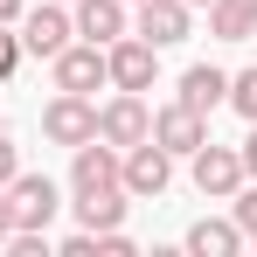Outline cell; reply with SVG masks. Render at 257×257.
<instances>
[{
	"label": "cell",
	"instance_id": "6da1fadb",
	"mask_svg": "<svg viewBox=\"0 0 257 257\" xmlns=\"http://www.w3.org/2000/svg\"><path fill=\"white\" fill-rule=\"evenodd\" d=\"M118 181H125L132 202H160V195L174 188V153L160 146V139H139V146L118 153Z\"/></svg>",
	"mask_w": 257,
	"mask_h": 257
},
{
	"label": "cell",
	"instance_id": "7a4b0ae2",
	"mask_svg": "<svg viewBox=\"0 0 257 257\" xmlns=\"http://www.w3.org/2000/svg\"><path fill=\"white\" fill-rule=\"evenodd\" d=\"M104 70H111V90H139L146 97V90L160 84V49L125 28L118 42H104Z\"/></svg>",
	"mask_w": 257,
	"mask_h": 257
},
{
	"label": "cell",
	"instance_id": "3957f363",
	"mask_svg": "<svg viewBox=\"0 0 257 257\" xmlns=\"http://www.w3.org/2000/svg\"><path fill=\"white\" fill-rule=\"evenodd\" d=\"M97 139L104 146H139V139H153V104L139 97V90H111L104 104H97Z\"/></svg>",
	"mask_w": 257,
	"mask_h": 257
},
{
	"label": "cell",
	"instance_id": "277c9868",
	"mask_svg": "<svg viewBox=\"0 0 257 257\" xmlns=\"http://www.w3.org/2000/svg\"><path fill=\"white\" fill-rule=\"evenodd\" d=\"M188 181H195L209 202H229V195H236L250 174H243V153H236V146H215V139H202V146L188 153Z\"/></svg>",
	"mask_w": 257,
	"mask_h": 257
},
{
	"label": "cell",
	"instance_id": "5b68a950",
	"mask_svg": "<svg viewBox=\"0 0 257 257\" xmlns=\"http://www.w3.org/2000/svg\"><path fill=\"white\" fill-rule=\"evenodd\" d=\"M49 84H56V90H77V97L104 90V84H111V70H104V49H97V42H84V35H77V42H63L56 56H49Z\"/></svg>",
	"mask_w": 257,
	"mask_h": 257
},
{
	"label": "cell",
	"instance_id": "8992f818",
	"mask_svg": "<svg viewBox=\"0 0 257 257\" xmlns=\"http://www.w3.org/2000/svg\"><path fill=\"white\" fill-rule=\"evenodd\" d=\"M63 42H77V21H70V7L63 0H35V7H21V56H56Z\"/></svg>",
	"mask_w": 257,
	"mask_h": 257
},
{
	"label": "cell",
	"instance_id": "52a82bcc",
	"mask_svg": "<svg viewBox=\"0 0 257 257\" xmlns=\"http://www.w3.org/2000/svg\"><path fill=\"white\" fill-rule=\"evenodd\" d=\"M7 202H14V229H49L56 215H63V188L49 181V174H14L7 181Z\"/></svg>",
	"mask_w": 257,
	"mask_h": 257
},
{
	"label": "cell",
	"instance_id": "ba28073f",
	"mask_svg": "<svg viewBox=\"0 0 257 257\" xmlns=\"http://www.w3.org/2000/svg\"><path fill=\"white\" fill-rule=\"evenodd\" d=\"M42 139L49 146H84V139H97V104L77 97V90H56L42 104Z\"/></svg>",
	"mask_w": 257,
	"mask_h": 257
},
{
	"label": "cell",
	"instance_id": "9c48e42d",
	"mask_svg": "<svg viewBox=\"0 0 257 257\" xmlns=\"http://www.w3.org/2000/svg\"><path fill=\"white\" fill-rule=\"evenodd\" d=\"M132 35H146L153 49H174L195 35V7L188 0H139L132 7Z\"/></svg>",
	"mask_w": 257,
	"mask_h": 257
},
{
	"label": "cell",
	"instance_id": "30bf717a",
	"mask_svg": "<svg viewBox=\"0 0 257 257\" xmlns=\"http://www.w3.org/2000/svg\"><path fill=\"white\" fill-rule=\"evenodd\" d=\"M97 188H125L118 181V146L84 139V146H70V195H97Z\"/></svg>",
	"mask_w": 257,
	"mask_h": 257
},
{
	"label": "cell",
	"instance_id": "8fae6325",
	"mask_svg": "<svg viewBox=\"0 0 257 257\" xmlns=\"http://www.w3.org/2000/svg\"><path fill=\"white\" fill-rule=\"evenodd\" d=\"M153 139L167 146L174 160H188V153L209 139V118H202V111H188V104L174 97V104H160V111H153Z\"/></svg>",
	"mask_w": 257,
	"mask_h": 257
},
{
	"label": "cell",
	"instance_id": "7c38bea8",
	"mask_svg": "<svg viewBox=\"0 0 257 257\" xmlns=\"http://www.w3.org/2000/svg\"><path fill=\"white\" fill-rule=\"evenodd\" d=\"M70 21H77V35H84V42H118V35H125L132 28V7L125 0H70Z\"/></svg>",
	"mask_w": 257,
	"mask_h": 257
},
{
	"label": "cell",
	"instance_id": "4fadbf2b",
	"mask_svg": "<svg viewBox=\"0 0 257 257\" xmlns=\"http://www.w3.org/2000/svg\"><path fill=\"white\" fill-rule=\"evenodd\" d=\"M174 97H181L188 111H202V118H209V111L229 104V70H215V63H188V70H181V84H174Z\"/></svg>",
	"mask_w": 257,
	"mask_h": 257
},
{
	"label": "cell",
	"instance_id": "5bb4252c",
	"mask_svg": "<svg viewBox=\"0 0 257 257\" xmlns=\"http://www.w3.org/2000/svg\"><path fill=\"white\" fill-rule=\"evenodd\" d=\"M63 209L77 215V229H118V222L132 215V195L125 188H97V195H70Z\"/></svg>",
	"mask_w": 257,
	"mask_h": 257
},
{
	"label": "cell",
	"instance_id": "9a60e30c",
	"mask_svg": "<svg viewBox=\"0 0 257 257\" xmlns=\"http://www.w3.org/2000/svg\"><path fill=\"white\" fill-rule=\"evenodd\" d=\"M181 250H195V257H236L243 250V229H236L229 215H202V222H188Z\"/></svg>",
	"mask_w": 257,
	"mask_h": 257
},
{
	"label": "cell",
	"instance_id": "2e32d148",
	"mask_svg": "<svg viewBox=\"0 0 257 257\" xmlns=\"http://www.w3.org/2000/svg\"><path fill=\"white\" fill-rule=\"evenodd\" d=\"M209 35L215 42H250L257 35V0H209Z\"/></svg>",
	"mask_w": 257,
	"mask_h": 257
},
{
	"label": "cell",
	"instance_id": "e0dca14e",
	"mask_svg": "<svg viewBox=\"0 0 257 257\" xmlns=\"http://www.w3.org/2000/svg\"><path fill=\"white\" fill-rule=\"evenodd\" d=\"M229 111L243 125H257V70H229Z\"/></svg>",
	"mask_w": 257,
	"mask_h": 257
},
{
	"label": "cell",
	"instance_id": "ac0fdd59",
	"mask_svg": "<svg viewBox=\"0 0 257 257\" xmlns=\"http://www.w3.org/2000/svg\"><path fill=\"white\" fill-rule=\"evenodd\" d=\"M229 222L243 229V243H257V181H243V188L229 195Z\"/></svg>",
	"mask_w": 257,
	"mask_h": 257
},
{
	"label": "cell",
	"instance_id": "d6986e66",
	"mask_svg": "<svg viewBox=\"0 0 257 257\" xmlns=\"http://www.w3.org/2000/svg\"><path fill=\"white\" fill-rule=\"evenodd\" d=\"M28 56H21V28L14 21H0V84H14V70H21Z\"/></svg>",
	"mask_w": 257,
	"mask_h": 257
},
{
	"label": "cell",
	"instance_id": "ffe728a7",
	"mask_svg": "<svg viewBox=\"0 0 257 257\" xmlns=\"http://www.w3.org/2000/svg\"><path fill=\"white\" fill-rule=\"evenodd\" d=\"M14 174H21V146H14V139H7V132H0V188H7V181H14Z\"/></svg>",
	"mask_w": 257,
	"mask_h": 257
},
{
	"label": "cell",
	"instance_id": "44dd1931",
	"mask_svg": "<svg viewBox=\"0 0 257 257\" xmlns=\"http://www.w3.org/2000/svg\"><path fill=\"white\" fill-rule=\"evenodd\" d=\"M236 153H243V174H250V181H257V125L243 132V146H236Z\"/></svg>",
	"mask_w": 257,
	"mask_h": 257
},
{
	"label": "cell",
	"instance_id": "7402d4cb",
	"mask_svg": "<svg viewBox=\"0 0 257 257\" xmlns=\"http://www.w3.org/2000/svg\"><path fill=\"white\" fill-rule=\"evenodd\" d=\"M7 236H14V202H7V188H0V250H7Z\"/></svg>",
	"mask_w": 257,
	"mask_h": 257
},
{
	"label": "cell",
	"instance_id": "603a6c76",
	"mask_svg": "<svg viewBox=\"0 0 257 257\" xmlns=\"http://www.w3.org/2000/svg\"><path fill=\"white\" fill-rule=\"evenodd\" d=\"M21 7H28V0H0V21H21Z\"/></svg>",
	"mask_w": 257,
	"mask_h": 257
},
{
	"label": "cell",
	"instance_id": "cb8c5ba5",
	"mask_svg": "<svg viewBox=\"0 0 257 257\" xmlns=\"http://www.w3.org/2000/svg\"><path fill=\"white\" fill-rule=\"evenodd\" d=\"M188 7H195V14H202V7H209V0H188Z\"/></svg>",
	"mask_w": 257,
	"mask_h": 257
},
{
	"label": "cell",
	"instance_id": "d4e9b609",
	"mask_svg": "<svg viewBox=\"0 0 257 257\" xmlns=\"http://www.w3.org/2000/svg\"><path fill=\"white\" fill-rule=\"evenodd\" d=\"M125 7H139V0H125Z\"/></svg>",
	"mask_w": 257,
	"mask_h": 257
},
{
	"label": "cell",
	"instance_id": "484cf974",
	"mask_svg": "<svg viewBox=\"0 0 257 257\" xmlns=\"http://www.w3.org/2000/svg\"><path fill=\"white\" fill-rule=\"evenodd\" d=\"M63 7H70V0H63Z\"/></svg>",
	"mask_w": 257,
	"mask_h": 257
}]
</instances>
